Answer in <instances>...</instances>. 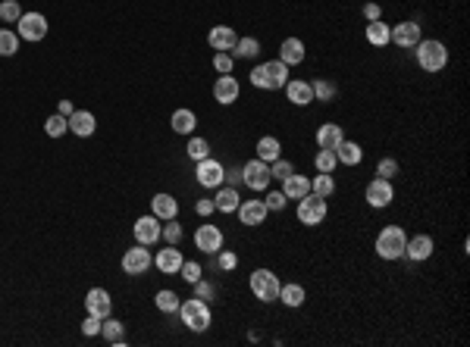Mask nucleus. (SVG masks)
<instances>
[{
    "label": "nucleus",
    "instance_id": "f257e3e1",
    "mask_svg": "<svg viewBox=\"0 0 470 347\" xmlns=\"http://www.w3.org/2000/svg\"><path fill=\"white\" fill-rule=\"evenodd\" d=\"M248 78L260 91H282L285 82H289V66L282 60H267V63H257Z\"/></svg>",
    "mask_w": 470,
    "mask_h": 347
},
{
    "label": "nucleus",
    "instance_id": "f03ea898",
    "mask_svg": "<svg viewBox=\"0 0 470 347\" xmlns=\"http://www.w3.org/2000/svg\"><path fill=\"white\" fill-rule=\"evenodd\" d=\"M414 57H417V66L423 72H442L449 66V47L442 41H436V38H427V41L421 38L417 47H414Z\"/></svg>",
    "mask_w": 470,
    "mask_h": 347
},
{
    "label": "nucleus",
    "instance_id": "7ed1b4c3",
    "mask_svg": "<svg viewBox=\"0 0 470 347\" xmlns=\"http://www.w3.org/2000/svg\"><path fill=\"white\" fill-rule=\"evenodd\" d=\"M405 244H407L405 228L385 226L383 232L377 235V256L379 260H401V256H405Z\"/></svg>",
    "mask_w": 470,
    "mask_h": 347
},
{
    "label": "nucleus",
    "instance_id": "20e7f679",
    "mask_svg": "<svg viewBox=\"0 0 470 347\" xmlns=\"http://www.w3.org/2000/svg\"><path fill=\"white\" fill-rule=\"evenodd\" d=\"M251 285V294H254L260 304H273V300H279V288H282V282H279V276L273 270H254L248 278Z\"/></svg>",
    "mask_w": 470,
    "mask_h": 347
},
{
    "label": "nucleus",
    "instance_id": "39448f33",
    "mask_svg": "<svg viewBox=\"0 0 470 347\" xmlns=\"http://www.w3.org/2000/svg\"><path fill=\"white\" fill-rule=\"evenodd\" d=\"M179 316H182V326H188L192 332H207L210 328V307L201 298L182 300L179 304Z\"/></svg>",
    "mask_w": 470,
    "mask_h": 347
},
{
    "label": "nucleus",
    "instance_id": "423d86ee",
    "mask_svg": "<svg viewBox=\"0 0 470 347\" xmlns=\"http://www.w3.org/2000/svg\"><path fill=\"white\" fill-rule=\"evenodd\" d=\"M50 32V22L44 13H22L19 22H16V35H19V41H29V44H38L44 41Z\"/></svg>",
    "mask_w": 470,
    "mask_h": 347
},
{
    "label": "nucleus",
    "instance_id": "0eeeda50",
    "mask_svg": "<svg viewBox=\"0 0 470 347\" xmlns=\"http://www.w3.org/2000/svg\"><path fill=\"white\" fill-rule=\"evenodd\" d=\"M329 213V204L326 198H320V194H304V198L298 200V222L301 226H320L323 219H326Z\"/></svg>",
    "mask_w": 470,
    "mask_h": 347
},
{
    "label": "nucleus",
    "instance_id": "6e6552de",
    "mask_svg": "<svg viewBox=\"0 0 470 347\" xmlns=\"http://www.w3.org/2000/svg\"><path fill=\"white\" fill-rule=\"evenodd\" d=\"M194 178H198L201 188H220L223 178H226V166L220 160H214V156H204V160H198Z\"/></svg>",
    "mask_w": 470,
    "mask_h": 347
},
{
    "label": "nucleus",
    "instance_id": "1a4fd4ad",
    "mask_svg": "<svg viewBox=\"0 0 470 347\" xmlns=\"http://www.w3.org/2000/svg\"><path fill=\"white\" fill-rule=\"evenodd\" d=\"M242 182L248 184L251 191H267L270 188V163H264V160H251V163L242 166Z\"/></svg>",
    "mask_w": 470,
    "mask_h": 347
},
{
    "label": "nucleus",
    "instance_id": "9d476101",
    "mask_svg": "<svg viewBox=\"0 0 470 347\" xmlns=\"http://www.w3.org/2000/svg\"><path fill=\"white\" fill-rule=\"evenodd\" d=\"M363 200L373 206V210H385V206L395 200V188H392L389 178H373L370 184H367V191H363Z\"/></svg>",
    "mask_w": 470,
    "mask_h": 347
},
{
    "label": "nucleus",
    "instance_id": "9b49d317",
    "mask_svg": "<svg viewBox=\"0 0 470 347\" xmlns=\"http://www.w3.org/2000/svg\"><path fill=\"white\" fill-rule=\"evenodd\" d=\"M150 250L144 244H135V248H128L126 256H122V272L126 276H144L150 270Z\"/></svg>",
    "mask_w": 470,
    "mask_h": 347
},
{
    "label": "nucleus",
    "instance_id": "f8f14e48",
    "mask_svg": "<svg viewBox=\"0 0 470 347\" xmlns=\"http://www.w3.org/2000/svg\"><path fill=\"white\" fill-rule=\"evenodd\" d=\"M132 232H135V241L144 244V248H150V244L160 241V232H164V222L157 219L154 213L150 216H138L135 226H132Z\"/></svg>",
    "mask_w": 470,
    "mask_h": 347
},
{
    "label": "nucleus",
    "instance_id": "ddd939ff",
    "mask_svg": "<svg viewBox=\"0 0 470 347\" xmlns=\"http://www.w3.org/2000/svg\"><path fill=\"white\" fill-rule=\"evenodd\" d=\"M421 38H423L421 25H417L414 19H405V22H399V25H392V44L401 47V50H414Z\"/></svg>",
    "mask_w": 470,
    "mask_h": 347
},
{
    "label": "nucleus",
    "instance_id": "4468645a",
    "mask_svg": "<svg viewBox=\"0 0 470 347\" xmlns=\"http://www.w3.org/2000/svg\"><path fill=\"white\" fill-rule=\"evenodd\" d=\"M194 248L201 250V254H220L223 250V232L216 226H198V232H194Z\"/></svg>",
    "mask_w": 470,
    "mask_h": 347
},
{
    "label": "nucleus",
    "instance_id": "2eb2a0df",
    "mask_svg": "<svg viewBox=\"0 0 470 347\" xmlns=\"http://www.w3.org/2000/svg\"><path fill=\"white\" fill-rule=\"evenodd\" d=\"M85 310L88 316H98V319H107L113 313V300H110V291L104 288H91L85 294Z\"/></svg>",
    "mask_w": 470,
    "mask_h": 347
},
{
    "label": "nucleus",
    "instance_id": "dca6fc26",
    "mask_svg": "<svg viewBox=\"0 0 470 347\" xmlns=\"http://www.w3.org/2000/svg\"><path fill=\"white\" fill-rule=\"evenodd\" d=\"M182 263H186V256H182L179 244H166V248L154 256V266L164 272V276H176V272L182 270Z\"/></svg>",
    "mask_w": 470,
    "mask_h": 347
},
{
    "label": "nucleus",
    "instance_id": "f3484780",
    "mask_svg": "<svg viewBox=\"0 0 470 347\" xmlns=\"http://www.w3.org/2000/svg\"><path fill=\"white\" fill-rule=\"evenodd\" d=\"M238 94H242V85H238V78H235V75H220L214 82V100H216V104L229 106V104H235V100H238Z\"/></svg>",
    "mask_w": 470,
    "mask_h": 347
},
{
    "label": "nucleus",
    "instance_id": "a211bd4d",
    "mask_svg": "<svg viewBox=\"0 0 470 347\" xmlns=\"http://www.w3.org/2000/svg\"><path fill=\"white\" fill-rule=\"evenodd\" d=\"M282 91H285V100H289V104H295V106H311L313 104V88H311V82L289 78Z\"/></svg>",
    "mask_w": 470,
    "mask_h": 347
},
{
    "label": "nucleus",
    "instance_id": "6ab92c4d",
    "mask_svg": "<svg viewBox=\"0 0 470 347\" xmlns=\"http://www.w3.org/2000/svg\"><path fill=\"white\" fill-rule=\"evenodd\" d=\"M238 219H242V226H264V219H267V204L264 200H242V204H238Z\"/></svg>",
    "mask_w": 470,
    "mask_h": 347
},
{
    "label": "nucleus",
    "instance_id": "aec40b11",
    "mask_svg": "<svg viewBox=\"0 0 470 347\" xmlns=\"http://www.w3.org/2000/svg\"><path fill=\"white\" fill-rule=\"evenodd\" d=\"M433 250H436V244H433L429 235H414V238H407V244H405V256L407 260H414V263L429 260Z\"/></svg>",
    "mask_w": 470,
    "mask_h": 347
},
{
    "label": "nucleus",
    "instance_id": "412c9836",
    "mask_svg": "<svg viewBox=\"0 0 470 347\" xmlns=\"http://www.w3.org/2000/svg\"><path fill=\"white\" fill-rule=\"evenodd\" d=\"M94 128H98V119H94L91 110H76V113L69 116V132L76 138H91Z\"/></svg>",
    "mask_w": 470,
    "mask_h": 347
},
{
    "label": "nucleus",
    "instance_id": "4be33fe9",
    "mask_svg": "<svg viewBox=\"0 0 470 347\" xmlns=\"http://www.w3.org/2000/svg\"><path fill=\"white\" fill-rule=\"evenodd\" d=\"M307 57V47L301 38H285L282 47H279V60H282L285 66H301Z\"/></svg>",
    "mask_w": 470,
    "mask_h": 347
},
{
    "label": "nucleus",
    "instance_id": "5701e85b",
    "mask_svg": "<svg viewBox=\"0 0 470 347\" xmlns=\"http://www.w3.org/2000/svg\"><path fill=\"white\" fill-rule=\"evenodd\" d=\"M150 213H154L160 222L176 219L179 216V200L172 198V194H154V198H150Z\"/></svg>",
    "mask_w": 470,
    "mask_h": 347
},
{
    "label": "nucleus",
    "instance_id": "b1692460",
    "mask_svg": "<svg viewBox=\"0 0 470 347\" xmlns=\"http://www.w3.org/2000/svg\"><path fill=\"white\" fill-rule=\"evenodd\" d=\"M342 141H345L342 125H335V122H323V125L317 128V147H320V150H335Z\"/></svg>",
    "mask_w": 470,
    "mask_h": 347
},
{
    "label": "nucleus",
    "instance_id": "393cba45",
    "mask_svg": "<svg viewBox=\"0 0 470 347\" xmlns=\"http://www.w3.org/2000/svg\"><path fill=\"white\" fill-rule=\"evenodd\" d=\"M363 38H367V44H373V47H389L392 44V25H385L383 19H373V22H367Z\"/></svg>",
    "mask_w": 470,
    "mask_h": 347
},
{
    "label": "nucleus",
    "instance_id": "a878e982",
    "mask_svg": "<svg viewBox=\"0 0 470 347\" xmlns=\"http://www.w3.org/2000/svg\"><path fill=\"white\" fill-rule=\"evenodd\" d=\"M238 35L232 32V25H214V29L207 32V44L214 50H232Z\"/></svg>",
    "mask_w": 470,
    "mask_h": 347
},
{
    "label": "nucleus",
    "instance_id": "bb28decb",
    "mask_svg": "<svg viewBox=\"0 0 470 347\" xmlns=\"http://www.w3.org/2000/svg\"><path fill=\"white\" fill-rule=\"evenodd\" d=\"M282 194L289 200H301L304 194H311V178L301 176V172H292V176L282 182Z\"/></svg>",
    "mask_w": 470,
    "mask_h": 347
},
{
    "label": "nucleus",
    "instance_id": "cd10ccee",
    "mask_svg": "<svg viewBox=\"0 0 470 347\" xmlns=\"http://www.w3.org/2000/svg\"><path fill=\"white\" fill-rule=\"evenodd\" d=\"M238 204H242V198H238V191H235L232 184H220L214 194V206L220 213H235L238 210Z\"/></svg>",
    "mask_w": 470,
    "mask_h": 347
},
{
    "label": "nucleus",
    "instance_id": "c85d7f7f",
    "mask_svg": "<svg viewBox=\"0 0 470 347\" xmlns=\"http://www.w3.org/2000/svg\"><path fill=\"white\" fill-rule=\"evenodd\" d=\"M335 160L342 166H361V160H363V147L357 141H348L345 138L339 147H335Z\"/></svg>",
    "mask_w": 470,
    "mask_h": 347
},
{
    "label": "nucleus",
    "instance_id": "c756f323",
    "mask_svg": "<svg viewBox=\"0 0 470 347\" xmlns=\"http://www.w3.org/2000/svg\"><path fill=\"white\" fill-rule=\"evenodd\" d=\"M279 156H282V141L273 135H264L257 141V160H264V163H276Z\"/></svg>",
    "mask_w": 470,
    "mask_h": 347
},
{
    "label": "nucleus",
    "instance_id": "7c9ffc66",
    "mask_svg": "<svg viewBox=\"0 0 470 347\" xmlns=\"http://www.w3.org/2000/svg\"><path fill=\"white\" fill-rule=\"evenodd\" d=\"M170 125H172V132H176V135H192L194 125H198V116H194L192 110H186V106H182V110H176V113L170 116Z\"/></svg>",
    "mask_w": 470,
    "mask_h": 347
},
{
    "label": "nucleus",
    "instance_id": "2f4dec72",
    "mask_svg": "<svg viewBox=\"0 0 470 347\" xmlns=\"http://www.w3.org/2000/svg\"><path fill=\"white\" fill-rule=\"evenodd\" d=\"M100 335H104V341L107 344H126V322H120V319H100Z\"/></svg>",
    "mask_w": 470,
    "mask_h": 347
},
{
    "label": "nucleus",
    "instance_id": "473e14b6",
    "mask_svg": "<svg viewBox=\"0 0 470 347\" xmlns=\"http://www.w3.org/2000/svg\"><path fill=\"white\" fill-rule=\"evenodd\" d=\"M279 300H282L285 307L298 310V307H304L307 294H304V288H301L298 282H289V285H282V288H279Z\"/></svg>",
    "mask_w": 470,
    "mask_h": 347
},
{
    "label": "nucleus",
    "instance_id": "72a5a7b5",
    "mask_svg": "<svg viewBox=\"0 0 470 347\" xmlns=\"http://www.w3.org/2000/svg\"><path fill=\"white\" fill-rule=\"evenodd\" d=\"M311 191L313 194H320V198H333L335 194V178H333V172H317V176L311 178Z\"/></svg>",
    "mask_w": 470,
    "mask_h": 347
},
{
    "label": "nucleus",
    "instance_id": "f704fd0d",
    "mask_svg": "<svg viewBox=\"0 0 470 347\" xmlns=\"http://www.w3.org/2000/svg\"><path fill=\"white\" fill-rule=\"evenodd\" d=\"M232 57H238V60L260 57V41H257V38H238V41H235V47H232Z\"/></svg>",
    "mask_w": 470,
    "mask_h": 347
},
{
    "label": "nucleus",
    "instance_id": "c9c22d12",
    "mask_svg": "<svg viewBox=\"0 0 470 347\" xmlns=\"http://www.w3.org/2000/svg\"><path fill=\"white\" fill-rule=\"evenodd\" d=\"M311 88H313V100H323V104H333L339 97V88L329 78H317V82H311Z\"/></svg>",
    "mask_w": 470,
    "mask_h": 347
},
{
    "label": "nucleus",
    "instance_id": "e433bc0d",
    "mask_svg": "<svg viewBox=\"0 0 470 347\" xmlns=\"http://www.w3.org/2000/svg\"><path fill=\"white\" fill-rule=\"evenodd\" d=\"M154 304H157V310L160 313H179V294L176 291H157V298H154Z\"/></svg>",
    "mask_w": 470,
    "mask_h": 347
},
{
    "label": "nucleus",
    "instance_id": "4c0bfd02",
    "mask_svg": "<svg viewBox=\"0 0 470 347\" xmlns=\"http://www.w3.org/2000/svg\"><path fill=\"white\" fill-rule=\"evenodd\" d=\"M44 132H47L50 138L66 135V132H69V119H66V116H60V113H50L47 122H44Z\"/></svg>",
    "mask_w": 470,
    "mask_h": 347
},
{
    "label": "nucleus",
    "instance_id": "58836bf2",
    "mask_svg": "<svg viewBox=\"0 0 470 347\" xmlns=\"http://www.w3.org/2000/svg\"><path fill=\"white\" fill-rule=\"evenodd\" d=\"M19 50V35L10 29H0V57H13Z\"/></svg>",
    "mask_w": 470,
    "mask_h": 347
},
{
    "label": "nucleus",
    "instance_id": "ea45409f",
    "mask_svg": "<svg viewBox=\"0 0 470 347\" xmlns=\"http://www.w3.org/2000/svg\"><path fill=\"white\" fill-rule=\"evenodd\" d=\"M335 166H339L335 150H317V156H313V169L317 172H333Z\"/></svg>",
    "mask_w": 470,
    "mask_h": 347
},
{
    "label": "nucleus",
    "instance_id": "a19ab883",
    "mask_svg": "<svg viewBox=\"0 0 470 347\" xmlns=\"http://www.w3.org/2000/svg\"><path fill=\"white\" fill-rule=\"evenodd\" d=\"M22 16V7H19V0H0V19L10 22V25H16Z\"/></svg>",
    "mask_w": 470,
    "mask_h": 347
},
{
    "label": "nucleus",
    "instance_id": "79ce46f5",
    "mask_svg": "<svg viewBox=\"0 0 470 347\" xmlns=\"http://www.w3.org/2000/svg\"><path fill=\"white\" fill-rule=\"evenodd\" d=\"M399 172H401V166H399V160H395V156H383V160L377 163V176L379 178H389V182H392Z\"/></svg>",
    "mask_w": 470,
    "mask_h": 347
},
{
    "label": "nucleus",
    "instance_id": "37998d69",
    "mask_svg": "<svg viewBox=\"0 0 470 347\" xmlns=\"http://www.w3.org/2000/svg\"><path fill=\"white\" fill-rule=\"evenodd\" d=\"M232 63H235V57L229 50H216L214 53V69L220 72V75H232Z\"/></svg>",
    "mask_w": 470,
    "mask_h": 347
},
{
    "label": "nucleus",
    "instance_id": "c03bdc74",
    "mask_svg": "<svg viewBox=\"0 0 470 347\" xmlns=\"http://www.w3.org/2000/svg\"><path fill=\"white\" fill-rule=\"evenodd\" d=\"M292 172H295V166L289 163V160H282V156H279L276 163H270V178H273V182H285Z\"/></svg>",
    "mask_w": 470,
    "mask_h": 347
},
{
    "label": "nucleus",
    "instance_id": "a18cd8bd",
    "mask_svg": "<svg viewBox=\"0 0 470 347\" xmlns=\"http://www.w3.org/2000/svg\"><path fill=\"white\" fill-rule=\"evenodd\" d=\"M188 156H192L194 163L204 160V156H210V144H207V138H192V141H188Z\"/></svg>",
    "mask_w": 470,
    "mask_h": 347
},
{
    "label": "nucleus",
    "instance_id": "49530a36",
    "mask_svg": "<svg viewBox=\"0 0 470 347\" xmlns=\"http://www.w3.org/2000/svg\"><path fill=\"white\" fill-rule=\"evenodd\" d=\"M179 276L186 278L188 285H194V282H198V278H204V272H201V263L186 260V263H182V270H179Z\"/></svg>",
    "mask_w": 470,
    "mask_h": 347
},
{
    "label": "nucleus",
    "instance_id": "de8ad7c7",
    "mask_svg": "<svg viewBox=\"0 0 470 347\" xmlns=\"http://www.w3.org/2000/svg\"><path fill=\"white\" fill-rule=\"evenodd\" d=\"M160 238H164L166 244H179V241H182V226H179L176 219H166V226H164V232H160Z\"/></svg>",
    "mask_w": 470,
    "mask_h": 347
},
{
    "label": "nucleus",
    "instance_id": "09e8293b",
    "mask_svg": "<svg viewBox=\"0 0 470 347\" xmlns=\"http://www.w3.org/2000/svg\"><path fill=\"white\" fill-rule=\"evenodd\" d=\"M192 288H194V298H201V300H214L216 298V288L207 282V278H198Z\"/></svg>",
    "mask_w": 470,
    "mask_h": 347
},
{
    "label": "nucleus",
    "instance_id": "8fccbe9b",
    "mask_svg": "<svg viewBox=\"0 0 470 347\" xmlns=\"http://www.w3.org/2000/svg\"><path fill=\"white\" fill-rule=\"evenodd\" d=\"M264 204H267V210H285V204H289V198H285V194H282V188H279V191H267Z\"/></svg>",
    "mask_w": 470,
    "mask_h": 347
},
{
    "label": "nucleus",
    "instance_id": "3c124183",
    "mask_svg": "<svg viewBox=\"0 0 470 347\" xmlns=\"http://www.w3.org/2000/svg\"><path fill=\"white\" fill-rule=\"evenodd\" d=\"M216 263H220V270H235V266H238V256H235L232 254V250H220V260H216Z\"/></svg>",
    "mask_w": 470,
    "mask_h": 347
},
{
    "label": "nucleus",
    "instance_id": "603ef678",
    "mask_svg": "<svg viewBox=\"0 0 470 347\" xmlns=\"http://www.w3.org/2000/svg\"><path fill=\"white\" fill-rule=\"evenodd\" d=\"M82 332H85L88 338H94V335H100V319H98V316H88L85 322H82Z\"/></svg>",
    "mask_w": 470,
    "mask_h": 347
},
{
    "label": "nucleus",
    "instance_id": "864d4df0",
    "mask_svg": "<svg viewBox=\"0 0 470 347\" xmlns=\"http://www.w3.org/2000/svg\"><path fill=\"white\" fill-rule=\"evenodd\" d=\"M363 19L367 22H373V19H383V7H379V3H363Z\"/></svg>",
    "mask_w": 470,
    "mask_h": 347
},
{
    "label": "nucleus",
    "instance_id": "5fc2aeb1",
    "mask_svg": "<svg viewBox=\"0 0 470 347\" xmlns=\"http://www.w3.org/2000/svg\"><path fill=\"white\" fill-rule=\"evenodd\" d=\"M194 210H198V216H210V213L216 210V206H214V198H210V200H207V198H201L198 204H194Z\"/></svg>",
    "mask_w": 470,
    "mask_h": 347
},
{
    "label": "nucleus",
    "instance_id": "6e6d98bb",
    "mask_svg": "<svg viewBox=\"0 0 470 347\" xmlns=\"http://www.w3.org/2000/svg\"><path fill=\"white\" fill-rule=\"evenodd\" d=\"M223 182L238 188V184H242V169H226V178H223Z\"/></svg>",
    "mask_w": 470,
    "mask_h": 347
},
{
    "label": "nucleus",
    "instance_id": "4d7b16f0",
    "mask_svg": "<svg viewBox=\"0 0 470 347\" xmlns=\"http://www.w3.org/2000/svg\"><path fill=\"white\" fill-rule=\"evenodd\" d=\"M57 113H60V116H66V119H69V116L76 113V106H72V100H60V104H57Z\"/></svg>",
    "mask_w": 470,
    "mask_h": 347
}]
</instances>
